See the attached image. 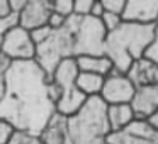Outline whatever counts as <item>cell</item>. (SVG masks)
Listing matches in <instances>:
<instances>
[{"mask_svg":"<svg viewBox=\"0 0 158 144\" xmlns=\"http://www.w3.org/2000/svg\"><path fill=\"white\" fill-rule=\"evenodd\" d=\"M148 120H150V124H151V126H153L155 129L158 130V110H156V112H155V114H153V115H151Z\"/></svg>","mask_w":158,"mask_h":144,"instance_id":"31","label":"cell"},{"mask_svg":"<svg viewBox=\"0 0 158 144\" xmlns=\"http://www.w3.org/2000/svg\"><path fill=\"white\" fill-rule=\"evenodd\" d=\"M99 21H100V24H102V27L106 29V32H112L114 29H117L123 24V17H121V15L109 14V12H104Z\"/></svg>","mask_w":158,"mask_h":144,"instance_id":"20","label":"cell"},{"mask_svg":"<svg viewBox=\"0 0 158 144\" xmlns=\"http://www.w3.org/2000/svg\"><path fill=\"white\" fill-rule=\"evenodd\" d=\"M107 144H156V142L141 139V137L133 136L126 130H119V132H110L107 136Z\"/></svg>","mask_w":158,"mask_h":144,"instance_id":"17","label":"cell"},{"mask_svg":"<svg viewBox=\"0 0 158 144\" xmlns=\"http://www.w3.org/2000/svg\"><path fill=\"white\" fill-rule=\"evenodd\" d=\"M106 34L99 19L72 15L61 29H51L48 38L36 46L34 61L51 78L55 68L63 59L104 54Z\"/></svg>","mask_w":158,"mask_h":144,"instance_id":"2","label":"cell"},{"mask_svg":"<svg viewBox=\"0 0 158 144\" xmlns=\"http://www.w3.org/2000/svg\"><path fill=\"white\" fill-rule=\"evenodd\" d=\"M123 22L141 26L158 24V0H126Z\"/></svg>","mask_w":158,"mask_h":144,"instance_id":"9","label":"cell"},{"mask_svg":"<svg viewBox=\"0 0 158 144\" xmlns=\"http://www.w3.org/2000/svg\"><path fill=\"white\" fill-rule=\"evenodd\" d=\"M104 14V7H102V2L100 0H94V5H92V10H90V17L94 19H100Z\"/></svg>","mask_w":158,"mask_h":144,"instance_id":"29","label":"cell"},{"mask_svg":"<svg viewBox=\"0 0 158 144\" xmlns=\"http://www.w3.org/2000/svg\"><path fill=\"white\" fill-rule=\"evenodd\" d=\"M100 2H102L104 12L116 14V15H123L124 5H126V0H100Z\"/></svg>","mask_w":158,"mask_h":144,"instance_id":"22","label":"cell"},{"mask_svg":"<svg viewBox=\"0 0 158 144\" xmlns=\"http://www.w3.org/2000/svg\"><path fill=\"white\" fill-rule=\"evenodd\" d=\"M126 76L134 85V88H144V86L158 85V66L143 56V58L136 59L129 66Z\"/></svg>","mask_w":158,"mask_h":144,"instance_id":"11","label":"cell"},{"mask_svg":"<svg viewBox=\"0 0 158 144\" xmlns=\"http://www.w3.org/2000/svg\"><path fill=\"white\" fill-rule=\"evenodd\" d=\"M65 22H66L65 17H61V15L55 14V12L51 10V15H49V19H48V27H51L56 31V29H61L63 26H65Z\"/></svg>","mask_w":158,"mask_h":144,"instance_id":"27","label":"cell"},{"mask_svg":"<svg viewBox=\"0 0 158 144\" xmlns=\"http://www.w3.org/2000/svg\"><path fill=\"white\" fill-rule=\"evenodd\" d=\"M144 58L150 59L151 63L158 66V24L155 27V34H153V39H151L150 46H148L146 53H144Z\"/></svg>","mask_w":158,"mask_h":144,"instance_id":"23","label":"cell"},{"mask_svg":"<svg viewBox=\"0 0 158 144\" xmlns=\"http://www.w3.org/2000/svg\"><path fill=\"white\" fill-rule=\"evenodd\" d=\"M136 92L134 85L129 82L126 75L112 71L104 78V86L100 92V98L106 105H117V103H131L133 95Z\"/></svg>","mask_w":158,"mask_h":144,"instance_id":"7","label":"cell"},{"mask_svg":"<svg viewBox=\"0 0 158 144\" xmlns=\"http://www.w3.org/2000/svg\"><path fill=\"white\" fill-rule=\"evenodd\" d=\"M124 130L133 134V136L141 137V139H146V141L158 144V130L151 126L148 119H134Z\"/></svg>","mask_w":158,"mask_h":144,"instance_id":"16","label":"cell"},{"mask_svg":"<svg viewBox=\"0 0 158 144\" xmlns=\"http://www.w3.org/2000/svg\"><path fill=\"white\" fill-rule=\"evenodd\" d=\"M15 24H17V15H12V17H9V19L0 21V44L4 41V36L7 34V31L10 27H14Z\"/></svg>","mask_w":158,"mask_h":144,"instance_id":"25","label":"cell"},{"mask_svg":"<svg viewBox=\"0 0 158 144\" xmlns=\"http://www.w3.org/2000/svg\"><path fill=\"white\" fill-rule=\"evenodd\" d=\"M77 68L78 71L83 73H94L99 76H109L114 71V66L110 63V59L104 54H95V56H78L75 58Z\"/></svg>","mask_w":158,"mask_h":144,"instance_id":"13","label":"cell"},{"mask_svg":"<svg viewBox=\"0 0 158 144\" xmlns=\"http://www.w3.org/2000/svg\"><path fill=\"white\" fill-rule=\"evenodd\" d=\"M48 75L32 61L10 63L0 98V120L14 130L41 134L56 114L48 95Z\"/></svg>","mask_w":158,"mask_h":144,"instance_id":"1","label":"cell"},{"mask_svg":"<svg viewBox=\"0 0 158 144\" xmlns=\"http://www.w3.org/2000/svg\"><path fill=\"white\" fill-rule=\"evenodd\" d=\"M156 26H141L123 22L117 29L106 34L104 56L110 59L114 71L126 75L136 59L143 58L155 34Z\"/></svg>","mask_w":158,"mask_h":144,"instance_id":"3","label":"cell"},{"mask_svg":"<svg viewBox=\"0 0 158 144\" xmlns=\"http://www.w3.org/2000/svg\"><path fill=\"white\" fill-rule=\"evenodd\" d=\"M66 127L72 144H107V105L100 97H89L82 109L66 119Z\"/></svg>","mask_w":158,"mask_h":144,"instance_id":"4","label":"cell"},{"mask_svg":"<svg viewBox=\"0 0 158 144\" xmlns=\"http://www.w3.org/2000/svg\"><path fill=\"white\" fill-rule=\"evenodd\" d=\"M51 15V0H27L17 15V26L26 31L48 26V19Z\"/></svg>","mask_w":158,"mask_h":144,"instance_id":"8","label":"cell"},{"mask_svg":"<svg viewBox=\"0 0 158 144\" xmlns=\"http://www.w3.org/2000/svg\"><path fill=\"white\" fill-rule=\"evenodd\" d=\"M77 75H78V68H77V61L73 58L63 59L58 66L55 68L51 78L58 86L61 88V97H60L58 103H56V114L63 117H72L82 109V105L87 102L89 97H85L75 85Z\"/></svg>","mask_w":158,"mask_h":144,"instance_id":"5","label":"cell"},{"mask_svg":"<svg viewBox=\"0 0 158 144\" xmlns=\"http://www.w3.org/2000/svg\"><path fill=\"white\" fill-rule=\"evenodd\" d=\"M12 10H10V4H9V0H0V21H4V19H9L12 17Z\"/></svg>","mask_w":158,"mask_h":144,"instance_id":"28","label":"cell"},{"mask_svg":"<svg viewBox=\"0 0 158 144\" xmlns=\"http://www.w3.org/2000/svg\"><path fill=\"white\" fill-rule=\"evenodd\" d=\"M51 10L68 19L73 15V0H51Z\"/></svg>","mask_w":158,"mask_h":144,"instance_id":"19","label":"cell"},{"mask_svg":"<svg viewBox=\"0 0 158 144\" xmlns=\"http://www.w3.org/2000/svg\"><path fill=\"white\" fill-rule=\"evenodd\" d=\"M26 2H27V0H9V4H10V10H12V14H14V15H19V12H21L22 9H24Z\"/></svg>","mask_w":158,"mask_h":144,"instance_id":"30","label":"cell"},{"mask_svg":"<svg viewBox=\"0 0 158 144\" xmlns=\"http://www.w3.org/2000/svg\"><path fill=\"white\" fill-rule=\"evenodd\" d=\"M10 66V61L0 53V98L4 95V88H5V76H7V70Z\"/></svg>","mask_w":158,"mask_h":144,"instance_id":"24","label":"cell"},{"mask_svg":"<svg viewBox=\"0 0 158 144\" xmlns=\"http://www.w3.org/2000/svg\"><path fill=\"white\" fill-rule=\"evenodd\" d=\"M75 85L85 97H99L104 86V76L94 75V73L78 71L75 80Z\"/></svg>","mask_w":158,"mask_h":144,"instance_id":"15","label":"cell"},{"mask_svg":"<svg viewBox=\"0 0 158 144\" xmlns=\"http://www.w3.org/2000/svg\"><path fill=\"white\" fill-rule=\"evenodd\" d=\"M12 132H14V129L7 122L0 120V144H7L10 136H12Z\"/></svg>","mask_w":158,"mask_h":144,"instance_id":"26","label":"cell"},{"mask_svg":"<svg viewBox=\"0 0 158 144\" xmlns=\"http://www.w3.org/2000/svg\"><path fill=\"white\" fill-rule=\"evenodd\" d=\"M7 144H44L41 136L31 132H24V130H14L9 139Z\"/></svg>","mask_w":158,"mask_h":144,"instance_id":"18","label":"cell"},{"mask_svg":"<svg viewBox=\"0 0 158 144\" xmlns=\"http://www.w3.org/2000/svg\"><path fill=\"white\" fill-rule=\"evenodd\" d=\"M133 120H134V112L129 103L107 105V122H109L110 132L124 130Z\"/></svg>","mask_w":158,"mask_h":144,"instance_id":"14","label":"cell"},{"mask_svg":"<svg viewBox=\"0 0 158 144\" xmlns=\"http://www.w3.org/2000/svg\"><path fill=\"white\" fill-rule=\"evenodd\" d=\"M0 53L10 63L36 59V44L31 38V32L15 24L4 36V41L0 44Z\"/></svg>","mask_w":158,"mask_h":144,"instance_id":"6","label":"cell"},{"mask_svg":"<svg viewBox=\"0 0 158 144\" xmlns=\"http://www.w3.org/2000/svg\"><path fill=\"white\" fill-rule=\"evenodd\" d=\"M94 0H73V15L78 17H90Z\"/></svg>","mask_w":158,"mask_h":144,"instance_id":"21","label":"cell"},{"mask_svg":"<svg viewBox=\"0 0 158 144\" xmlns=\"http://www.w3.org/2000/svg\"><path fill=\"white\" fill-rule=\"evenodd\" d=\"M129 105L134 112V119H150L158 110V85L136 88Z\"/></svg>","mask_w":158,"mask_h":144,"instance_id":"10","label":"cell"},{"mask_svg":"<svg viewBox=\"0 0 158 144\" xmlns=\"http://www.w3.org/2000/svg\"><path fill=\"white\" fill-rule=\"evenodd\" d=\"M39 136L44 144H72L68 136V127H66V117L60 114L53 115V119L49 120V124Z\"/></svg>","mask_w":158,"mask_h":144,"instance_id":"12","label":"cell"}]
</instances>
